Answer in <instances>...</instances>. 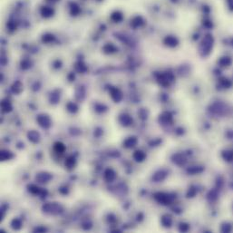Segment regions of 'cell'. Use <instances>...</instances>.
Returning <instances> with one entry per match:
<instances>
[{
  "mask_svg": "<svg viewBox=\"0 0 233 233\" xmlns=\"http://www.w3.org/2000/svg\"><path fill=\"white\" fill-rule=\"evenodd\" d=\"M165 43H166V45H171V46H175L176 45H177V40L174 38V37H172V36H168V37L165 39Z\"/></svg>",
  "mask_w": 233,
  "mask_h": 233,
  "instance_id": "5b68a950",
  "label": "cell"
},
{
  "mask_svg": "<svg viewBox=\"0 0 233 233\" xmlns=\"http://www.w3.org/2000/svg\"><path fill=\"white\" fill-rule=\"evenodd\" d=\"M231 63V59L229 56H224L221 57L220 59L219 60V65L222 67H228L230 66Z\"/></svg>",
  "mask_w": 233,
  "mask_h": 233,
  "instance_id": "7a4b0ae2",
  "label": "cell"
},
{
  "mask_svg": "<svg viewBox=\"0 0 233 233\" xmlns=\"http://www.w3.org/2000/svg\"><path fill=\"white\" fill-rule=\"evenodd\" d=\"M230 230H231V227H230V224L226 223V224H223L221 226V231L222 232H230Z\"/></svg>",
  "mask_w": 233,
  "mask_h": 233,
  "instance_id": "52a82bcc",
  "label": "cell"
},
{
  "mask_svg": "<svg viewBox=\"0 0 233 233\" xmlns=\"http://www.w3.org/2000/svg\"><path fill=\"white\" fill-rule=\"evenodd\" d=\"M231 45H233V39H232V41H231Z\"/></svg>",
  "mask_w": 233,
  "mask_h": 233,
  "instance_id": "ba28073f",
  "label": "cell"
},
{
  "mask_svg": "<svg viewBox=\"0 0 233 233\" xmlns=\"http://www.w3.org/2000/svg\"><path fill=\"white\" fill-rule=\"evenodd\" d=\"M220 83L223 88H230L231 86V84H232L231 82L227 78H221L220 80Z\"/></svg>",
  "mask_w": 233,
  "mask_h": 233,
  "instance_id": "277c9868",
  "label": "cell"
},
{
  "mask_svg": "<svg viewBox=\"0 0 233 233\" xmlns=\"http://www.w3.org/2000/svg\"><path fill=\"white\" fill-rule=\"evenodd\" d=\"M202 45H203L204 55H208L210 52L211 48H212V45H213V38L211 37V35H206V37L203 39Z\"/></svg>",
  "mask_w": 233,
  "mask_h": 233,
  "instance_id": "6da1fadb",
  "label": "cell"
},
{
  "mask_svg": "<svg viewBox=\"0 0 233 233\" xmlns=\"http://www.w3.org/2000/svg\"><path fill=\"white\" fill-rule=\"evenodd\" d=\"M222 157L227 162H232L233 161V152L232 151H226L222 152Z\"/></svg>",
  "mask_w": 233,
  "mask_h": 233,
  "instance_id": "3957f363",
  "label": "cell"
},
{
  "mask_svg": "<svg viewBox=\"0 0 233 233\" xmlns=\"http://www.w3.org/2000/svg\"><path fill=\"white\" fill-rule=\"evenodd\" d=\"M42 14H43L44 17H49L53 14V10L49 7H45L42 9Z\"/></svg>",
  "mask_w": 233,
  "mask_h": 233,
  "instance_id": "8992f818",
  "label": "cell"
}]
</instances>
